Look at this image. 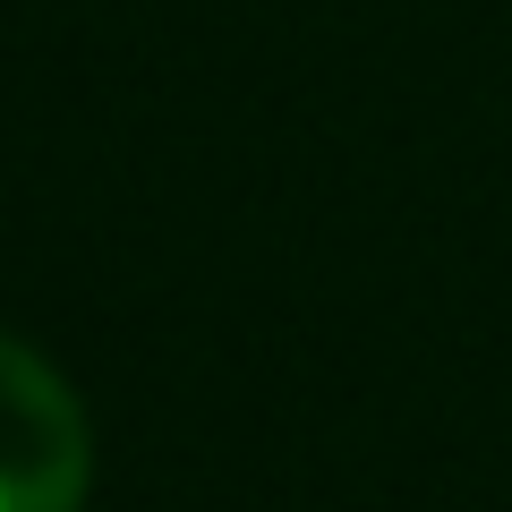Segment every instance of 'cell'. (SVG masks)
Listing matches in <instances>:
<instances>
[{"label": "cell", "mask_w": 512, "mask_h": 512, "mask_svg": "<svg viewBox=\"0 0 512 512\" xmlns=\"http://www.w3.org/2000/svg\"><path fill=\"white\" fill-rule=\"evenodd\" d=\"M94 427L52 359L0 333V512H86Z\"/></svg>", "instance_id": "cell-1"}]
</instances>
